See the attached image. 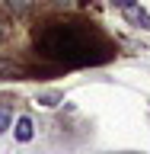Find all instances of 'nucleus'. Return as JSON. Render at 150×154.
Here are the masks:
<instances>
[{"label":"nucleus","instance_id":"f257e3e1","mask_svg":"<svg viewBox=\"0 0 150 154\" xmlns=\"http://www.w3.org/2000/svg\"><path fill=\"white\" fill-rule=\"evenodd\" d=\"M35 48L42 58L57 64H90L96 61V42L77 23H48L35 32Z\"/></svg>","mask_w":150,"mask_h":154},{"label":"nucleus","instance_id":"f03ea898","mask_svg":"<svg viewBox=\"0 0 150 154\" xmlns=\"http://www.w3.org/2000/svg\"><path fill=\"white\" fill-rule=\"evenodd\" d=\"M13 135H16V141H32V135H35V128H32V119H29V116H19V119H16V128H13Z\"/></svg>","mask_w":150,"mask_h":154},{"label":"nucleus","instance_id":"7ed1b4c3","mask_svg":"<svg viewBox=\"0 0 150 154\" xmlns=\"http://www.w3.org/2000/svg\"><path fill=\"white\" fill-rule=\"evenodd\" d=\"M7 10L13 16H32V10H35V0H7Z\"/></svg>","mask_w":150,"mask_h":154},{"label":"nucleus","instance_id":"20e7f679","mask_svg":"<svg viewBox=\"0 0 150 154\" xmlns=\"http://www.w3.org/2000/svg\"><path fill=\"white\" fill-rule=\"evenodd\" d=\"M125 16L131 19L134 26H141V29H150V13H147V10H137V7H128V10H125Z\"/></svg>","mask_w":150,"mask_h":154},{"label":"nucleus","instance_id":"39448f33","mask_svg":"<svg viewBox=\"0 0 150 154\" xmlns=\"http://www.w3.org/2000/svg\"><path fill=\"white\" fill-rule=\"evenodd\" d=\"M0 77H29V71H22L19 64H13V61H3V58H0Z\"/></svg>","mask_w":150,"mask_h":154},{"label":"nucleus","instance_id":"423d86ee","mask_svg":"<svg viewBox=\"0 0 150 154\" xmlns=\"http://www.w3.org/2000/svg\"><path fill=\"white\" fill-rule=\"evenodd\" d=\"M10 122H13V112H10V103H0V132H7Z\"/></svg>","mask_w":150,"mask_h":154},{"label":"nucleus","instance_id":"0eeeda50","mask_svg":"<svg viewBox=\"0 0 150 154\" xmlns=\"http://www.w3.org/2000/svg\"><path fill=\"white\" fill-rule=\"evenodd\" d=\"M38 103H42V106H57L61 96H57V93H45V96H38Z\"/></svg>","mask_w":150,"mask_h":154},{"label":"nucleus","instance_id":"6e6552de","mask_svg":"<svg viewBox=\"0 0 150 154\" xmlns=\"http://www.w3.org/2000/svg\"><path fill=\"white\" fill-rule=\"evenodd\" d=\"M10 32H13V26H10V23H3V19H0V45H3V42H7V38H10Z\"/></svg>","mask_w":150,"mask_h":154},{"label":"nucleus","instance_id":"1a4fd4ad","mask_svg":"<svg viewBox=\"0 0 150 154\" xmlns=\"http://www.w3.org/2000/svg\"><path fill=\"white\" fill-rule=\"evenodd\" d=\"M118 10H128V7H137V0H112Z\"/></svg>","mask_w":150,"mask_h":154}]
</instances>
